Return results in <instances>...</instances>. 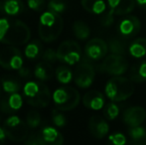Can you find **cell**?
Listing matches in <instances>:
<instances>
[{
	"label": "cell",
	"instance_id": "obj_1",
	"mask_svg": "<svg viewBox=\"0 0 146 145\" xmlns=\"http://www.w3.org/2000/svg\"><path fill=\"white\" fill-rule=\"evenodd\" d=\"M63 28L64 20L61 14L48 10L40 16L38 33L43 42L51 43L56 41L61 35Z\"/></svg>",
	"mask_w": 146,
	"mask_h": 145
},
{
	"label": "cell",
	"instance_id": "obj_2",
	"mask_svg": "<svg viewBox=\"0 0 146 145\" xmlns=\"http://www.w3.org/2000/svg\"><path fill=\"white\" fill-rule=\"evenodd\" d=\"M106 97L111 101L119 103L131 97L134 93V85L130 79L122 75L113 77L106 83L104 87Z\"/></svg>",
	"mask_w": 146,
	"mask_h": 145
},
{
	"label": "cell",
	"instance_id": "obj_3",
	"mask_svg": "<svg viewBox=\"0 0 146 145\" xmlns=\"http://www.w3.org/2000/svg\"><path fill=\"white\" fill-rule=\"evenodd\" d=\"M23 93L27 103L34 107H46L50 105L52 95L45 83L42 81H27L23 87Z\"/></svg>",
	"mask_w": 146,
	"mask_h": 145
},
{
	"label": "cell",
	"instance_id": "obj_4",
	"mask_svg": "<svg viewBox=\"0 0 146 145\" xmlns=\"http://www.w3.org/2000/svg\"><path fill=\"white\" fill-rule=\"evenodd\" d=\"M56 109L62 111H69L79 105L81 95L78 89L73 87H62L57 89L52 95Z\"/></svg>",
	"mask_w": 146,
	"mask_h": 145
},
{
	"label": "cell",
	"instance_id": "obj_5",
	"mask_svg": "<svg viewBox=\"0 0 146 145\" xmlns=\"http://www.w3.org/2000/svg\"><path fill=\"white\" fill-rule=\"evenodd\" d=\"M31 38V30L24 22L20 20H10V27L3 40V44L20 46L29 42Z\"/></svg>",
	"mask_w": 146,
	"mask_h": 145
},
{
	"label": "cell",
	"instance_id": "obj_6",
	"mask_svg": "<svg viewBox=\"0 0 146 145\" xmlns=\"http://www.w3.org/2000/svg\"><path fill=\"white\" fill-rule=\"evenodd\" d=\"M3 127L7 134V138L13 142L25 141L29 135V127L16 114H10L3 122Z\"/></svg>",
	"mask_w": 146,
	"mask_h": 145
},
{
	"label": "cell",
	"instance_id": "obj_7",
	"mask_svg": "<svg viewBox=\"0 0 146 145\" xmlns=\"http://www.w3.org/2000/svg\"><path fill=\"white\" fill-rule=\"evenodd\" d=\"M87 57L83 58L79 63L74 73L75 83L81 89H88L92 85L96 77V70L94 65Z\"/></svg>",
	"mask_w": 146,
	"mask_h": 145
},
{
	"label": "cell",
	"instance_id": "obj_8",
	"mask_svg": "<svg viewBox=\"0 0 146 145\" xmlns=\"http://www.w3.org/2000/svg\"><path fill=\"white\" fill-rule=\"evenodd\" d=\"M58 61L69 66H74L82 60V49L77 42L73 40L64 41L57 49Z\"/></svg>",
	"mask_w": 146,
	"mask_h": 145
},
{
	"label": "cell",
	"instance_id": "obj_9",
	"mask_svg": "<svg viewBox=\"0 0 146 145\" xmlns=\"http://www.w3.org/2000/svg\"><path fill=\"white\" fill-rule=\"evenodd\" d=\"M128 69V61L123 57V55L117 54H110L106 56L100 66V70L102 72L112 77L124 75Z\"/></svg>",
	"mask_w": 146,
	"mask_h": 145
},
{
	"label": "cell",
	"instance_id": "obj_10",
	"mask_svg": "<svg viewBox=\"0 0 146 145\" xmlns=\"http://www.w3.org/2000/svg\"><path fill=\"white\" fill-rule=\"evenodd\" d=\"M23 57L21 51L13 45L0 51V66L5 70L18 71L23 67Z\"/></svg>",
	"mask_w": 146,
	"mask_h": 145
},
{
	"label": "cell",
	"instance_id": "obj_11",
	"mask_svg": "<svg viewBox=\"0 0 146 145\" xmlns=\"http://www.w3.org/2000/svg\"><path fill=\"white\" fill-rule=\"evenodd\" d=\"M108 53V45L104 39L94 38L85 46V55L92 61L104 59Z\"/></svg>",
	"mask_w": 146,
	"mask_h": 145
},
{
	"label": "cell",
	"instance_id": "obj_12",
	"mask_svg": "<svg viewBox=\"0 0 146 145\" xmlns=\"http://www.w3.org/2000/svg\"><path fill=\"white\" fill-rule=\"evenodd\" d=\"M141 29V22L135 16H126L123 18L118 25V32L121 37L132 38L139 33Z\"/></svg>",
	"mask_w": 146,
	"mask_h": 145
},
{
	"label": "cell",
	"instance_id": "obj_13",
	"mask_svg": "<svg viewBox=\"0 0 146 145\" xmlns=\"http://www.w3.org/2000/svg\"><path fill=\"white\" fill-rule=\"evenodd\" d=\"M146 119V110L144 107L134 105L128 107L122 115V120L128 127L141 125Z\"/></svg>",
	"mask_w": 146,
	"mask_h": 145
},
{
	"label": "cell",
	"instance_id": "obj_14",
	"mask_svg": "<svg viewBox=\"0 0 146 145\" xmlns=\"http://www.w3.org/2000/svg\"><path fill=\"white\" fill-rule=\"evenodd\" d=\"M88 131L96 139H102L108 135L110 125L104 118L98 115H94L88 120Z\"/></svg>",
	"mask_w": 146,
	"mask_h": 145
},
{
	"label": "cell",
	"instance_id": "obj_15",
	"mask_svg": "<svg viewBox=\"0 0 146 145\" xmlns=\"http://www.w3.org/2000/svg\"><path fill=\"white\" fill-rule=\"evenodd\" d=\"M83 105L92 110H100L106 105V97L98 91H90L83 97Z\"/></svg>",
	"mask_w": 146,
	"mask_h": 145
},
{
	"label": "cell",
	"instance_id": "obj_16",
	"mask_svg": "<svg viewBox=\"0 0 146 145\" xmlns=\"http://www.w3.org/2000/svg\"><path fill=\"white\" fill-rule=\"evenodd\" d=\"M110 10L115 15H127L132 12L136 5V0H108Z\"/></svg>",
	"mask_w": 146,
	"mask_h": 145
},
{
	"label": "cell",
	"instance_id": "obj_17",
	"mask_svg": "<svg viewBox=\"0 0 146 145\" xmlns=\"http://www.w3.org/2000/svg\"><path fill=\"white\" fill-rule=\"evenodd\" d=\"M40 132L45 145H61L64 143V136L53 126H45Z\"/></svg>",
	"mask_w": 146,
	"mask_h": 145
},
{
	"label": "cell",
	"instance_id": "obj_18",
	"mask_svg": "<svg viewBox=\"0 0 146 145\" xmlns=\"http://www.w3.org/2000/svg\"><path fill=\"white\" fill-rule=\"evenodd\" d=\"M24 10L22 0H1L0 12L8 16H16Z\"/></svg>",
	"mask_w": 146,
	"mask_h": 145
},
{
	"label": "cell",
	"instance_id": "obj_19",
	"mask_svg": "<svg viewBox=\"0 0 146 145\" xmlns=\"http://www.w3.org/2000/svg\"><path fill=\"white\" fill-rule=\"evenodd\" d=\"M53 75H54V70H53L50 63L42 61V62L38 63L36 65V67H35L34 75L39 81H48L53 77Z\"/></svg>",
	"mask_w": 146,
	"mask_h": 145
},
{
	"label": "cell",
	"instance_id": "obj_20",
	"mask_svg": "<svg viewBox=\"0 0 146 145\" xmlns=\"http://www.w3.org/2000/svg\"><path fill=\"white\" fill-rule=\"evenodd\" d=\"M81 4L87 12L96 15L104 14L106 10V4L104 0H82Z\"/></svg>",
	"mask_w": 146,
	"mask_h": 145
},
{
	"label": "cell",
	"instance_id": "obj_21",
	"mask_svg": "<svg viewBox=\"0 0 146 145\" xmlns=\"http://www.w3.org/2000/svg\"><path fill=\"white\" fill-rule=\"evenodd\" d=\"M129 54L131 57L136 59H141L146 56V39L137 38L129 44Z\"/></svg>",
	"mask_w": 146,
	"mask_h": 145
},
{
	"label": "cell",
	"instance_id": "obj_22",
	"mask_svg": "<svg viewBox=\"0 0 146 145\" xmlns=\"http://www.w3.org/2000/svg\"><path fill=\"white\" fill-rule=\"evenodd\" d=\"M129 77L133 83H141L146 81V62H142L139 65H134L130 68Z\"/></svg>",
	"mask_w": 146,
	"mask_h": 145
},
{
	"label": "cell",
	"instance_id": "obj_23",
	"mask_svg": "<svg viewBox=\"0 0 146 145\" xmlns=\"http://www.w3.org/2000/svg\"><path fill=\"white\" fill-rule=\"evenodd\" d=\"M73 32L76 38L79 40H88L90 36V28L86 22L82 20H77L73 24Z\"/></svg>",
	"mask_w": 146,
	"mask_h": 145
},
{
	"label": "cell",
	"instance_id": "obj_24",
	"mask_svg": "<svg viewBox=\"0 0 146 145\" xmlns=\"http://www.w3.org/2000/svg\"><path fill=\"white\" fill-rule=\"evenodd\" d=\"M129 137L131 138V143L133 144H146V128L141 125L129 127Z\"/></svg>",
	"mask_w": 146,
	"mask_h": 145
},
{
	"label": "cell",
	"instance_id": "obj_25",
	"mask_svg": "<svg viewBox=\"0 0 146 145\" xmlns=\"http://www.w3.org/2000/svg\"><path fill=\"white\" fill-rule=\"evenodd\" d=\"M55 75H56V79H58L59 83H63V85H67V83H71L72 79H74L73 72L67 66H59L55 71Z\"/></svg>",
	"mask_w": 146,
	"mask_h": 145
},
{
	"label": "cell",
	"instance_id": "obj_26",
	"mask_svg": "<svg viewBox=\"0 0 146 145\" xmlns=\"http://www.w3.org/2000/svg\"><path fill=\"white\" fill-rule=\"evenodd\" d=\"M42 49L43 46L40 41L34 40L26 46L25 50H24V55L29 60H34V59L38 58L40 56L41 52H42Z\"/></svg>",
	"mask_w": 146,
	"mask_h": 145
},
{
	"label": "cell",
	"instance_id": "obj_27",
	"mask_svg": "<svg viewBox=\"0 0 146 145\" xmlns=\"http://www.w3.org/2000/svg\"><path fill=\"white\" fill-rule=\"evenodd\" d=\"M5 101L8 105L12 113L19 110L22 107V105H23V97L18 93H10L9 97H5Z\"/></svg>",
	"mask_w": 146,
	"mask_h": 145
},
{
	"label": "cell",
	"instance_id": "obj_28",
	"mask_svg": "<svg viewBox=\"0 0 146 145\" xmlns=\"http://www.w3.org/2000/svg\"><path fill=\"white\" fill-rule=\"evenodd\" d=\"M108 52L110 54L124 55L126 53V46L122 40L118 38H112L108 41Z\"/></svg>",
	"mask_w": 146,
	"mask_h": 145
},
{
	"label": "cell",
	"instance_id": "obj_29",
	"mask_svg": "<svg viewBox=\"0 0 146 145\" xmlns=\"http://www.w3.org/2000/svg\"><path fill=\"white\" fill-rule=\"evenodd\" d=\"M2 89L6 93H14L20 91V83L17 79H11V77H4L1 81Z\"/></svg>",
	"mask_w": 146,
	"mask_h": 145
},
{
	"label": "cell",
	"instance_id": "obj_30",
	"mask_svg": "<svg viewBox=\"0 0 146 145\" xmlns=\"http://www.w3.org/2000/svg\"><path fill=\"white\" fill-rule=\"evenodd\" d=\"M41 122H42V118L37 110L28 111L27 115H26V123H27L28 127L31 129H36L37 127L40 126Z\"/></svg>",
	"mask_w": 146,
	"mask_h": 145
},
{
	"label": "cell",
	"instance_id": "obj_31",
	"mask_svg": "<svg viewBox=\"0 0 146 145\" xmlns=\"http://www.w3.org/2000/svg\"><path fill=\"white\" fill-rule=\"evenodd\" d=\"M120 109L114 101L108 103L104 107V115L108 120H113L119 115Z\"/></svg>",
	"mask_w": 146,
	"mask_h": 145
},
{
	"label": "cell",
	"instance_id": "obj_32",
	"mask_svg": "<svg viewBox=\"0 0 146 145\" xmlns=\"http://www.w3.org/2000/svg\"><path fill=\"white\" fill-rule=\"evenodd\" d=\"M47 7H48V10H50V11L58 14H62L65 12L67 5H66L64 0H50L48 2Z\"/></svg>",
	"mask_w": 146,
	"mask_h": 145
},
{
	"label": "cell",
	"instance_id": "obj_33",
	"mask_svg": "<svg viewBox=\"0 0 146 145\" xmlns=\"http://www.w3.org/2000/svg\"><path fill=\"white\" fill-rule=\"evenodd\" d=\"M52 122L57 127H64L67 124V118L62 113V110L58 109L52 110Z\"/></svg>",
	"mask_w": 146,
	"mask_h": 145
},
{
	"label": "cell",
	"instance_id": "obj_34",
	"mask_svg": "<svg viewBox=\"0 0 146 145\" xmlns=\"http://www.w3.org/2000/svg\"><path fill=\"white\" fill-rule=\"evenodd\" d=\"M24 142L27 145H45L44 140H43L40 131L29 134Z\"/></svg>",
	"mask_w": 146,
	"mask_h": 145
},
{
	"label": "cell",
	"instance_id": "obj_35",
	"mask_svg": "<svg viewBox=\"0 0 146 145\" xmlns=\"http://www.w3.org/2000/svg\"><path fill=\"white\" fill-rule=\"evenodd\" d=\"M108 140H110V143L113 145H124L127 142L125 135L120 133V132H116V133L110 135L108 136Z\"/></svg>",
	"mask_w": 146,
	"mask_h": 145
},
{
	"label": "cell",
	"instance_id": "obj_36",
	"mask_svg": "<svg viewBox=\"0 0 146 145\" xmlns=\"http://www.w3.org/2000/svg\"><path fill=\"white\" fill-rule=\"evenodd\" d=\"M42 59L45 62H48L50 64L57 62L58 61V56H57V51L53 50V49H47L44 51L42 54Z\"/></svg>",
	"mask_w": 146,
	"mask_h": 145
},
{
	"label": "cell",
	"instance_id": "obj_37",
	"mask_svg": "<svg viewBox=\"0 0 146 145\" xmlns=\"http://www.w3.org/2000/svg\"><path fill=\"white\" fill-rule=\"evenodd\" d=\"M113 14L114 13L111 10H108V12H104L102 19H100V23H102V25L104 27H110L112 25V23L114 22Z\"/></svg>",
	"mask_w": 146,
	"mask_h": 145
},
{
	"label": "cell",
	"instance_id": "obj_38",
	"mask_svg": "<svg viewBox=\"0 0 146 145\" xmlns=\"http://www.w3.org/2000/svg\"><path fill=\"white\" fill-rule=\"evenodd\" d=\"M27 4L33 11H41L45 7V0H27Z\"/></svg>",
	"mask_w": 146,
	"mask_h": 145
},
{
	"label": "cell",
	"instance_id": "obj_39",
	"mask_svg": "<svg viewBox=\"0 0 146 145\" xmlns=\"http://www.w3.org/2000/svg\"><path fill=\"white\" fill-rule=\"evenodd\" d=\"M10 27V20L8 18H1L0 19V42L3 40Z\"/></svg>",
	"mask_w": 146,
	"mask_h": 145
},
{
	"label": "cell",
	"instance_id": "obj_40",
	"mask_svg": "<svg viewBox=\"0 0 146 145\" xmlns=\"http://www.w3.org/2000/svg\"><path fill=\"white\" fill-rule=\"evenodd\" d=\"M18 75L21 77H29L31 75V71L28 68L22 67L20 70H18Z\"/></svg>",
	"mask_w": 146,
	"mask_h": 145
},
{
	"label": "cell",
	"instance_id": "obj_41",
	"mask_svg": "<svg viewBox=\"0 0 146 145\" xmlns=\"http://www.w3.org/2000/svg\"><path fill=\"white\" fill-rule=\"evenodd\" d=\"M7 138V134L3 126H0V142H3Z\"/></svg>",
	"mask_w": 146,
	"mask_h": 145
},
{
	"label": "cell",
	"instance_id": "obj_42",
	"mask_svg": "<svg viewBox=\"0 0 146 145\" xmlns=\"http://www.w3.org/2000/svg\"><path fill=\"white\" fill-rule=\"evenodd\" d=\"M136 4L139 6V7H141L146 10V0H136Z\"/></svg>",
	"mask_w": 146,
	"mask_h": 145
}]
</instances>
